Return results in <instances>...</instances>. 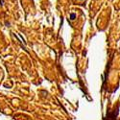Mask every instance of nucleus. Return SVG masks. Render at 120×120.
Listing matches in <instances>:
<instances>
[{"mask_svg":"<svg viewBox=\"0 0 120 120\" xmlns=\"http://www.w3.org/2000/svg\"><path fill=\"white\" fill-rule=\"evenodd\" d=\"M71 17H72V19H73V18L75 17V15H74V14H72V15H71Z\"/></svg>","mask_w":120,"mask_h":120,"instance_id":"obj_1","label":"nucleus"}]
</instances>
